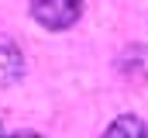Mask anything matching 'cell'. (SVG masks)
<instances>
[{
  "label": "cell",
  "mask_w": 148,
  "mask_h": 138,
  "mask_svg": "<svg viewBox=\"0 0 148 138\" xmlns=\"http://www.w3.org/2000/svg\"><path fill=\"white\" fill-rule=\"evenodd\" d=\"M103 138H148V128L134 114H121L117 121H110V128L103 131Z\"/></svg>",
  "instance_id": "3"
},
{
  "label": "cell",
  "mask_w": 148,
  "mask_h": 138,
  "mask_svg": "<svg viewBox=\"0 0 148 138\" xmlns=\"http://www.w3.org/2000/svg\"><path fill=\"white\" fill-rule=\"evenodd\" d=\"M79 14H83V0H31V17L52 31L76 24Z\"/></svg>",
  "instance_id": "1"
},
{
  "label": "cell",
  "mask_w": 148,
  "mask_h": 138,
  "mask_svg": "<svg viewBox=\"0 0 148 138\" xmlns=\"http://www.w3.org/2000/svg\"><path fill=\"white\" fill-rule=\"evenodd\" d=\"M10 138H45V135H38V131H17V135H10Z\"/></svg>",
  "instance_id": "4"
},
{
  "label": "cell",
  "mask_w": 148,
  "mask_h": 138,
  "mask_svg": "<svg viewBox=\"0 0 148 138\" xmlns=\"http://www.w3.org/2000/svg\"><path fill=\"white\" fill-rule=\"evenodd\" d=\"M21 72H24V52L17 48V41H14V38L0 34V86L17 83V79H21Z\"/></svg>",
  "instance_id": "2"
},
{
  "label": "cell",
  "mask_w": 148,
  "mask_h": 138,
  "mask_svg": "<svg viewBox=\"0 0 148 138\" xmlns=\"http://www.w3.org/2000/svg\"><path fill=\"white\" fill-rule=\"evenodd\" d=\"M0 138H3V135H0Z\"/></svg>",
  "instance_id": "5"
}]
</instances>
